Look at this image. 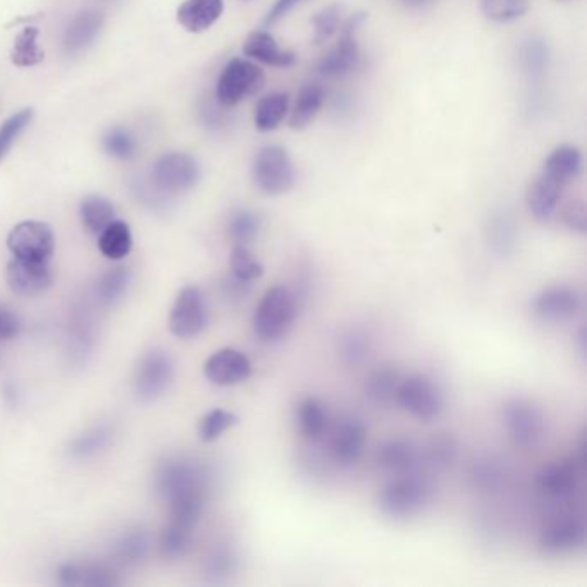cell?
Returning <instances> with one entry per match:
<instances>
[{"instance_id": "cell-48", "label": "cell", "mask_w": 587, "mask_h": 587, "mask_svg": "<svg viewBox=\"0 0 587 587\" xmlns=\"http://www.w3.org/2000/svg\"><path fill=\"white\" fill-rule=\"evenodd\" d=\"M546 61H548V52L544 49V45L534 42V44L527 47L526 64L529 71H532V73H543Z\"/></svg>"}, {"instance_id": "cell-8", "label": "cell", "mask_w": 587, "mask_h": 587, "mask_svg": "<svg viewBox=\"0 0 587 587\" xmlns=\"http://www.w3.org/2000/svg\"><path fill=\"white\" fill-rule=\"evenodd\" d=\"M395 402L421 422L434 421L443 410L441 391L433 379L424 374L402 379L396 388Z\"/></svg>"}, {"instance_id": "cell-16", "label": "cell", "mask_w": 587, "mask_h": 587, "mask_svg": "<svg viewBox=\"0 0 587 587\" xmlns=\"http://www.w3.org/2000/svg\"><path fill=\"white\" fill-rule=\"evenodd\" d=\"M204 376L219 388L245 383L252 376V362L235 348H221L205 360Z\"/></svg>"}, {"instance_id": "cell-37", "label": "cell", "mask_w": 587, "mask_h": 587, "mask_svg": "<svg viewBox=\"0 0 587 587\" xmlns=\"http://www.w3.org/2000/svg\"><path fill=\"white\" fill-rule=\"evenodd\" d=\"M229 269L233 278L240 279L243 283H252L255 279L264 276V266L255 259V255L248 250V247L243 245H235L231 250Z\"/></svg>"}, {"instance_id": "cell-40", "label": "cell", "mask_w": 587, "mask_h": 587, "mask_svg": "<svg viewBox=\"0 0 587 587\" xmlns=\"http://www.w3.org/2000/svg\"><path fill=\"white\" fill-rule=\"evenodd\" d=\"M482 13L491 21L508 23L529 11V0H482Z\"/></svg>"}, {"instance_id": "cell-11", "label": "cell", "mask_w": 587, "mask_h": 587, "mask_svg": "<svg viewBox=\"0 0 587 587\" xmlns=\"http://www.w3.org/2000/svg\"><path fill=\"white\" fill-rule=\"evenodd\" d=\"M7 248L18 259L50 260L56 250V235L50 224L23 221L9 231Z\"/></svg>"}, {"instance_id": "cell-5", "label": "cell", "mask_w": 587, "mask_h": 587, "mask_svg": "<svg viewBox=\"0 0 587 587\" xmlns=\"http://www.w3.org/2000/svg\"><path fill=\"white\" fill-rule=\"evenodd\" d=\"M586 544V522L581 513L558 507L539 534V548L546 555H569Z\"/></svg>"}, {"instance_id": "cell-4", "label": "cell", "mask_w": 587, "mask_h": 587, "mask_svg": "<svg viewBox=\"0 0 587 587\" xmlns=\"http://www.w3.org/2000/svg\"><path fill=\"white\" fill-rule=\"evenodd\" d=\"M252 181L259 192L271 197L293 190L297 173L288 152L278 145L262 147L252 164Z\"/></svg>"}, {"instance_id": "cell-50", "label": "cell", "mask_w": 587, "mask_h": 587, "mask_svg": "<svg viewBox=\"0 0 587 587\" xmlns=\"http://www.w3.org/2000/svg\"><path fill=\"white\" fill-rule=\"evenodd\" d=\"M57 584L61 586H81V565L78 563H62L57 569Z\"/></svg>"}, {"instance_id": "cell-29", "label": "cell", "mask_w": 587, "mask_h": 587, "mask_svg": "<svg viewBox=\"0 0 587 587\" xmlns=\"http://www.w3.org/2000/svg\"><path fill=\"white\" fill-rule=\"evenodd\" d=\"M81 223L85 226L90 235H99L107 224H111L116 219L114 205L107 198L100 195H90L83 198L80 205Z\"/></svg>"}, {"instance_id": "cell-33", "label": "cell", "mask_w": 587, "mask_h": 587, "mask_svg": "<svg viewBox=\"0 0 587 587\" xmlns=\"http://www.w3.org/2000/svg\"><path fill=\"white\" fill-rule=\"evenodd\" d=\"M192 541V527L181 526L169 520L161 534V555L166 560H178L185 557L188 550L192 548Z\"/></svg>"}, {"instance_id": "cell-23", "label": "cell", "mask_w": 587, "mask_h": 587, "mask_svg": "<svg viewBox=\"0 0 587 587\" xmlns=\"http://www.w3.org/2000/svg\"><path fill=\"white\" fill-rule=\"evenodd\" d=\"M377 462L383 469L400 476V474L414 472L419 462V452L414 443H410L407 439H390L379 448Z\"/></svg>"}, {"instance_id": "cell-15", "label": "cell", "mask_w": 587, "mask_h": 587, "mask_svg": "<svg viewBox=\"0 0 587 587\" xmlns=\"http://www.w3.org/2000/svg\"><path fill=\"white\" fill-rule=\"evenodd\" d=\"M365 21V14H355L343 25L340 40L328 56L319 62V73L329 78H338L350 73L359 62L360 50L357 44V31Z\"/></svg>"}, {"instance_id": "cell-17", "label": "cell", "mask_w": 587, "mask_h": 587, "mask_svg": "<svg viewBox=\"0 0 587 587\" xmlns=\"http://www.w3.org/2000/svg\"><path fill=\"white\" fill-rule=\"evenodd\" d=\"M582 309L579 291L570 286H550L534 300V312L546 322H563L574 319Z\"/></svg>"}, {"instance_id": "cell-27", "label": "cell", "mask_w": 587, "mask_h": 587, "mask_svg": "<svg viewBox=\"0 0 587 587\" xmlns=\"http://www.w3.org/2000/svg\"><path fill=\"white\" fill-rule=\"evenodd\" d=\"M290 107V95L285 92H274L259 100L255 107V128L262 133H269L283 123Z\"/></svg>"}, {"instance_id": "cell-28", "label": "cell", "mask_w": 587, "mask_h": 587, "mask_svg": "<svg viewBox=\"0 0 587 587\" xmlns=\"http://www.w3.org/2000/svg\"><path fill=\"white\" fill-rule=\"evenodd\" d=\"M114 441V429L107 424L92 427L85 433L76 436L69 445V455L76 460L92 458L99 453L106 452Z\"/></svg>"}, {"instance_id": "cell-51", "label": "cell", "mask_w": 587, "mask_h": 587, "mask_svg": "<svg viewBox=\"0 0 587 587\" xmlns=\"http://www.w3.org/2000/svg\"><path fill=\"white\" fill-rule=\"evenodd\" d=\"M400 2L408 7H421L422 4H426L427 0H400Z\"/></svg>"}, {"instance_id": "cell-13", "label": "cell", "mask_w": 587, "mask_h": 587, "mask_svg": "<svg viewBox=\"0 0 587 587\" xmlns=\"http://www.w3.org/2000/svg\"><path fill=\"white\" fill-rule=\"evenodd\" d=\"M503 424L513 443L522 448L538 445L544 436V417L538 407L527 400H510L503 407Z\"/></svg>"}, {"instance_id": "cell-49", "label": "cell", "mask_w": 587, "mask_h": 587, "mask_svg": "<svg viewBox=\"0 0 587 587\" xmlns=\"http://www.w3.org/2000/svg\"><path fill=\"white\" fill-rule=\"evenodd\" d=\"M305 0H276V4L271 7V11L267 13L264 23L267 26L276 25L278 21L285 18L286 14H290L295 7L303 4Z\"/></svg>"}, {"instance_id": "cell-41", "label": "cell", "mask_w": 587, "mask_h": 587, "mask_svg": "<svg viewBox=\"0 0 587 587\" xmlns=\"http://www.w3.org/2000/svg\"><path fill=\"white\" fill-rule=\"evenodd\" d=\"M259 229V216L250 211L236 212L228 224L229 238L235 241V245H243V247H247L248 243L255 240Z\"/></svg>"}, {"instance_id": "cell-24", "label": "cell", "mask_w": 587, "mask_h": 587, "mask_svg": "<svg viewBox=\"0 0 587 587\" xmlns=\"http://www.w3.org/2000/svg\"><path fill=\"white\" fill-rule=\"evenodd\" d=\"M581 169V150L574 145H560L548 155L541 173L548 174L550 178L557 180L562 185H567L579 176Z\"/></svg>"}, {"instance_id": "cell-44", "label": "cell", "mask_w": 587, "mask_h": 587, "mask_svg": "<svg viewBox=\"0 0 587 587\" xmlns=\"http://www.w3.org/2000/svg\"><path fill=\"white\" fill-rule=\"evenodd\" d=\"M369 350V341L364 334L352 331L348 333L343 341H341V357L345 359L348 364H359L365 357V353Z\"/></svg>"}, {"instance_id": "cell-6", "label": "cell", "mask_w": 587, "mask_h": 587, "mask_svg": "<svg viewBox=\"0 0 587 587\" xmlns=\"http://www.w3.org/2000/svg\"><path fill=\"white\" fill-rule=\"evenodd\" d=\"M584 476V457H565L557 462L544 465L536 476V489L544 500L567 505L581 488Z\"/></svg>"}, {"instance_id": "cell-10", "label": "cell", "mask_w": 587, "mask_h": 587, "mask_svg": "<svg viewBox=\"0 0 587 587\" xmlns=\"http://www.w3.org/2000/svg\"><path fill=\"white\" fill-rule=\"evenodd\" d=\"M209 312L204 293L197 286H185L169 312V331L180 340H192L207 328Z\"/></svg>"}, {"instance_id": "cell-38", "label": "cell", "mask_w": 587, "mask_h": 587, "mask_svg": "<svg viewBox=\"0 0 587 587\" xmlns=\"http://www.w3.org/2000/svg\"><path fill=\"white\" fill-rule=\"evenodd\" d=\"M33 116H35L33 109H23L0 124V162L6 159V155L13 149L21 133L30 126Z\"/></svg>"}, {"instance_id": "cell-21", "label": "cell", "mask_w": 587, "mask_h": 587, "mask_svg": "<svg viewBox=\"0 0 587 587\" xmlns=\"http://www.w3.org/2000/svg\"><path fill=\"white\" fill-rule=\"evenodd\" d=\"M104 25V14L99 11H81L69 23L62 38V50L68 56H75L87 49Z\"/></svg>"}, {"instance_id": "cell-2", "label": "cell", "mask_w": 587, "mask_h": 587, "mask_svg": "<svg viewBox=\"0 0 587 587\" xmlns=\"http://www.w3.org/2000/svg\"><path fill=\"white\" fill-rule=\"evenodd\" d=\"M433 496L426 477L408 472L388 482L379 493V508L391 519H408L422 512Z\"/></svg>"}, {"instance_id": "cell-25", "label": "cell", "mask_w": 587, "mask_h": 587, "mask_svg": "<svg viewBox=\"0 0 587 587\" xmlns=\"http://www.w3.org/2000/svg\"><path fill=\"white\" fill-rule=\"evenodd\" d=\"M97 236H99L100 254L106 259L123 260L130 255L133 248V235L128 223L114 219Z\"/></svg>"}, {"instance_id": "cell-35", "label": "cell", "mask_w": 587, "mask_h": 587, "mask_svg": "<svg viewBox=\"0 0 587 587\" xmlns=\"http://www.w3.org/2000/svg\"><path fill=\"white\" fill-rule=\"evenodd\" d=\"M402 381L400 374L396 372V369L391 367H383V369H377L365 386V393L367 398L372 400L374 403H388L395 400L396 388Z\"/></svg>"}, {"instance_id": "cell-39", "label": "cell", "mask_w": 587, "mask_h": 587, "mask_svg": "<svg viewBox=\"0 0 587 587\" xmlns=\"http://www.w3.org/2000/svg\"><path fill=\"white\" fill-rule=\"evenodd\" d=\"M341 13H343V7L340 4H333V6L324 7L322 11L312 16V19H310V23L314 26L312 44H326L329 38L340 30Z\"/></svg>"}, {"instance_id": "cell-32", "label": "cell", "mask_w": 587, "mask_h": 587, "mask_svg": "<svg viewBox=\"0 0 587 587\" xmlns=\"http://www.w3.org/2000/svg\"><path fill=\"white\" fill-rule=\"evenodd\" d=\"M38 28L37 26H26L14 40L13 50H11V62L18 68H33L44 61V50L40 49L37 44Z\"/></svg>"}, {"instance_id": "cell-19", "label": "cell", "mask_w": 587, "mask_h": 587, "mask_svg": "<svg viewBox=\"0 0 587 587\" xmlns=\"http://www.w3.org/2000/svg\"><path fill=\"white\" fill-rule=\"evenodd\" d=\"M565 185L550 178L548 174L539 173L529 181L526 188V205L532 216L538 221H550L560 204Z\"/></svg>"}, {"instance_id": "cell-14", "label": "cell", "mask_w": 587, "mask_h": 587, "mask_svg": "<svg viewBox=\"0 0 587 587\" xmlns=\"http://www.w3.org/2000/svg\"><path fill=\"white\" fill-rule=\"evenodd\" d=\"M7 285L19 297H38L54 283L50 260H26L14 257L6 269Z\"/></svg>"}, {"instance_id": "cell-42", "label": "cell", "mask_w": 587, "mask_h": 587, "mask_svg": "<svg viewBox=\"0 0 587 587\" xmlns=\"http://www.w3.org/2000/svg\"><path fill=\"white\" fill-rule=\"evenodd\" d=\"M102 147L107 154L116 159H130L131 155L135 154L136 143L128 131L116 128V130L107 131L102 140Z\"/></svg>"}, {"instance_id": "cell-22", "label": "cell", "mask_w": 587, "mask_h": 587, "mask_svg": "<svg viewBox=\"0 0 587 587\" xmlns=\"http://www.w3.org/2000/svg\"><path fill=\"white\" fill-rule=\"evenodd\" d=\"M224 0H185L178 7V23L192 33L209 30L223 16Z\"/></svg>"}, {"instance_id": "cell-20", "label": "cell", "mask_w": 587, "mask_h": 587, "mask_svg": "<svg viewBox=\"0 0 587 587\" xmlns=\"http://www.w3.org/2000/svg\"><path fill=\"white\" fill-rule=\"evenodd\" d=\"M243 54L272 68H291L298 62V56L291 50H283L267 31H254L243 44Z\"/></svg>"}, {"instance_id": "cell-7", "label": "cell", "mask_w": 587, "mask_h": 587, "mask_svg": "<svg viewBox=\"0 0 587 587\" xmlns=\"http://www.w3.org/2000/svg\"><path fill=\"white\" fill-rule=\"evenodd\" d=\"M264 71L248 59L235 57L224 66L217 80L216 99L221 106L233 107L264 88Z\"/></svg>"}, {"instance_id": "cell-34", "label": "cell", "mask_w": 587, "mask_h": 587, "mask_svg": "<svg viewBox=\"0 0 587 587\" xmlns=\"http://www.w3.org/2000/svg\"><path fill=\"white\" fill-rule=\"evenodd\" d=\"M131 285V271L128 267H114L99 279L97 298L104 305H114L124 297Z\"/></svg>"}, {"instance_id": "cell-1", "label": "cell", "mask_w": 587, "mask_h": 587, "mask_svg": "<svg viewBox=\"0 0 587 587\" xmlns=\"http://www.w3.org/2000/svg\"><path fill=\"white\" fill-rule=\"evenodd\" d=\"M207 472L188 458H167L155 470L157 495L169 507V520L195 529L207 498Z\"/></svg>"}, {"instance_id": "cell-47", "label": "cell", "mask_w": 587, "mask_h": 587, "mask_svg": "<svg viewBox=\"0 0 587 587\" xmlns=\"http://www.w3.org/2000/svg\"><path fill=\"white\" fill-rule=\"evenodd\" d=\"M21 331V319L13 309L0 305V341H11Z\"/></svg>"}, {"instance_id": "cell-12", "label": "cell", "mask_w": 587, "mask_h": 587, "mask_svg": "<svg viewBox=\"0 0 587 587\" xmlns=\"http://www.w3.org/2000/svg\"><path fill=\"white\" fill-rule=\"evenodd\" d=\"M173 379L174 362L169 353L162 350L145 353L136 367V396L142 402H154L169 390Z\"/></svg>"}, {"instance_id": "cell-36", "label": "cell", "mask_w": 587, "mask_h": 587, "mask_svg": "<svg viewBox=\"0 0 587 587\" xmlns=\"http://www.w3.org/2000/svg\"><path fill=\"white\" fill-rule=\"evenodd\" d=\"M238 421H240L238 415L233 412L224 408H214L198 422V436L204 443H212L221 438L231 427H235Z\"/></svg>"}, {"instance_id": "cell-3", "label": "cell", "mask_w": 587, "mask_h": 587, "mask_svg": "<svg viewBox=\"0 0 587 587\" xmlns=\"http://www.w3.org/2000/svg\"><path fill=\"white\" fill-rule=\"evenodd\" d=\"M297 316L295 295L286 286H272L255 309V334L262 341L279 340L288 334Z\"/></svg>"}, {"instance_id": "cell-26", "label": "cell", "mask_w": 587, "mask_h": 587, "mask_svg": "<svg viewBox=\"0 0 587 587\" xmlns=\"http://www.w3.org/2000/svg\"><path fill=\"white\" fill-rule=\"evenodd\" d=\"M324 104V90L317 83H310L298 93L297 104L291 111L290 126L293 130H305L314 123Z\"/></svg>"}, {"instance_id": "cell-46", "label": "cell", "mask_w": 587, "mask_h": 587, "mask_svg": "<svg viewBox=\"0 0 587 587\" xmlns=\"http://www.w3.org/2000/svg\"><path fill=\"white\" fill-rule=\"evenodd\" d=\"M562 219L565 226H569L572 231L577 233H586L587 231V214L586 205L582 200H570L569 204L563 207Z\"/></svg>"}, {"instance_id": "cell-31", "label": "cell", "mask_w": 587, "mask_h": 587, "mask_svg": "<svg viewBox=\"0 0 587 587\" xmlns=\"http://www.w3.org/2000/svg\"><path fill=\"white\" fill-rule=\"evenodd\" d=\"M150 550V538L142 529L124 532L123 536L112 546V555L123 565H135L147 557Z\"/></svg>"}, {"instance_id": "cell-45", "label": "cell", "mask_w": 587, "mask_h": 587, "mask_svg": "<svg viewBox=\"0 0 587 587\" xmlns=\"http://www.w3.org/2000/svg\"><path fill=\"white\" fill-rule=\"evenodd\" d=\"M118 584L114 572L104 565H81V586H114Z\"/></svg>"}, {"instance_id": "cell-30", "label": "cell", "mask_w": 587, "mask_h": 587, "mask_svg": "<svg viewBox=\"0 0 587 587\" xmlns=\"http://www.w3.org/2000/svg\"><path fill=\"white\" fill-rule=\"evenodd\" d=\"M297 424L307 439H319L328 429V414L317 398H305L298 403Z\"/></svg>"}, {"instance_id": "cell-18", "label": "cell", "mask_w": 587, "mask_h": 587, "mask_svg": "<svg viewBox=\"0 0 587 587\" xmlns=\"http://www.w3.org/2000/svg\"><path fill=\"white\" fill-rule=\"evenodd\" d=\"M365 443H367V429L364 422L359 419H343L336 426L329 443V452L334 462L343 467H350L359 462L364 455Z\"/></svg>"}, {"instance_id": "cell-9", "label": "cell", "mask_w": 587, "mask_h": 587, "mask_svg": "<svg viewBox=\"0 0 587 587\" xmlns=\"http://www.w3.org/2000/svg\"><path fill=\"white\" fill-rule=\"evenodd\" d=\"M152 183L159 192L180 195L192 190L200 180V166L185 152L164 154L152 166Z\"/></svg>"}, {"instance_id": "cell-43", "label": "cell", "mask_w": 587, "mask_h": 587, "mask_svg": "<svg viewBox=\"0 0 587 587\" xmlns=\"http://www.w3.org/2000/svg\"><path fill=\"white\" fill-rule=\"evenodd\" d=\"M235 563L236 560L233 551L226 548V546H221V548L212 551L211 555L207 557V560H205V570L212 577L221 579V577H226V575L231 574L235 570Z\"/></svg>"}]
</instances>
